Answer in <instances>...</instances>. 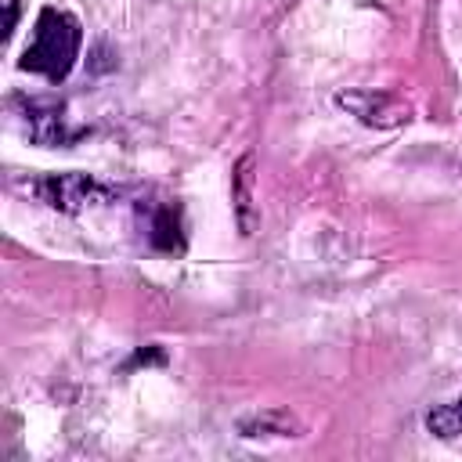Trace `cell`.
Returning a JSON list of instances; mask_svg holds the SVG:
<instances>
[{"instance_id": "7", "label": "cell", "mask_w": 462, "mask_h": 462, "mask_svg": "<svg viewBox=\"0 0 462 462\" xmlns=\"http://www.w3.org/2000/svg\"><path fill=\"white\" fill-rule=\"evenodd\" d=\"M152 245L162 253H180L184 238H180V217L173 206H159L152 217Z\"/></svg>"}, {"instance_id": "5", "label": "cell", "mask_w": 462, "mask_h": 462, "mask_svg": "<svg viewBox=\"0 0 462 462\" xmlns=\"http://www.w3.org/2000/svg\"><path fill=\"white\" fill-rule=\"evenodd\" d=\"M25 130H29V141L40 148H61V144H72L76 137H83V130L69 126L58 108H40V105H29Z\"/></svg>"}, {"instance_id": "3", "label": "cell", "mask_w": 462, "mask_h": 462, "mask_svg": "<svg viewBox=\"0 0 462 462\" xmlns=\"http://www.w3.org/2000/svg\"><path fill=\"white\" fill-rule=\"evenodd\" d=\"M336 105L343 112H350L357 123L375 126V130H397L404 123H411V105L390 90H372V87H354V90H339Z\"/></svg>"}, {"instance_id": "6", "label": "cell", "mask_w": 462, "mask_h": 462, "mask_svg": "<svg viewBox=\"0 0 462 462\" xmlns=\"http://www.w3.org/2000/svg\"><path fill=\"white\" fill-rule=\"evenodd\" d=\"M242 437H300V426L289 411H260L238 422Z\"/></svg>"}, {"instance_id": "2", "label": "cell", "mask_w": 462, "mask_h": 462, "mask_svg": "<svg viewBox=\"0 0 462 462\" xmlns=\"http://www.w3.org/2000/svg\"><path fill=\"white\" fill-rule=\"evenodd\" d=\"M32 195L40 202H47L58 213H83L90 206H101L112 199V188L101 184L90 173L79 170H65V173H47L40 180H32Z\"/></svg>"}, {"instance_id": "9", "label": "cell", "mask_w": 462, "mask_h": 462, "mask_svg": "<svg viewBox=\"0 0 462 462\" xmlns=\"http://www.w3.org/2000/svg\"><path fill=\"white\" fill-rule=\"evenodd\" d=\"M0 4H4V40H11L18 25V0H0Z\"/></svg>"}, {"instance_id": "4", "label": "cell", "mask_w": 462, "mask_h": 462, "mask_svg": "<svg viewBox=\"0 0 462 462\" xmlns=\"http://www.w3.org/2000/svg\"><path fill=\"white\" fill-rule=\"evenodd\" d=\"M231 202H235V224H238V231L245 238L256 235V227H260V206H256V155L253 152H245L235 162V173H231Z\"/></svg>"}, {"instance_id": "1", "label": "cell", "mask_w": 462, "mask_h": 462, "mask_svg": "<svg viewBox=\"0 0 462 462\" xmlns=\"http://www.w3.org/2000/svg\"><path fill=\"white\" fill-rule=\"evenodd\" d=\"M79 47H83V25L72 11H61V7H43L36 14V25H32V40L25 43L22 51V69L25 72H36V76H47V79H65L79 58Z\"/></svg>"}, {"instance_id": "8", "label": "cell", "mask_w": 462, "mask_h": 462, "mask_svg": "<svg viewBox=\"0 0 462 462\" xmlns=\"http://www.w3.org/2000/svg\"><path fill=\"white\" fill-rule=\"evenodd\" d=\"M426 430H430L437 440H458V437H462V397L430 408V411H426Z\"/></svg>"}]
</instances>
